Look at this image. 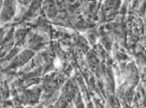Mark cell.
Here are the masks:
<instances>
[]
</instances>
